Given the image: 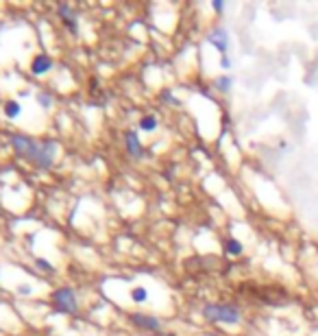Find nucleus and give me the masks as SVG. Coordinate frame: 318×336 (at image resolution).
Returning <instances> with one entry per match:
<instances>
[{
    "instance_id": "1",
    "label": "nucleus",
    "mask_w": 318,
    "mask_h": 336,
    "mask_svg": "<svg viewBox=\"0 0 318 336\" xmlns=\"http://www.w3.org/2000/svg\"><path fill=\"white\" fill-rule=\"evenodd\" d=\"M11 144L18 155L26 157L28 162H33L37 168L42 171H48V168L55 164V153H57V144L55 142H35L31 137L24 135H13Z\"/></svg>"
},
{
    "instance_id": "2",
    "label": "nucleus",
    "mask_w": 318,
    "mask_h": 336,
    "mask_svg": "<svg viewBox=\"0 0 318 336\" xmlns=\"http://www.w3.org/2000/svg\"><path fill=\"white\" fill-rule=\"evenodd\" d=\"M203 317L209 321H220V323H238L240 310L234 305H222V303H207L203 308Z\"/></svg>"
},
{
    "instance_id": "3",
    "label": "nucleus",
    "mask_w": 318,
    "mask_h": 336,
    "mask_svg": "<svg viewBox=\"0 0 318 336\" xmlns=\"http://www.w3.org/2000/svg\"><path fill=\"white\" fill-rule=\"evenodd\" d=\"M52 303L59 312H66V315H74L79 310V301H76V295L72 288H59L55 295H52Z\"/></svg>"
},
{
    "instance_id": "4",
    "label": "nucleus",
    "mask_w": 318,
    "mask_h": 336,
    "mask_svg": "<svg viewBox=\"0 0 318 336\" xmlns=\"http://www.w3.org/2000/svg\"><path fill=\"white\" fill-rule=\"evenodd\" d=\"M125 140H127V151H129V155L133 157V159H142L144 149H142V142H139L137 133H135V131H127Z\"/></svg>"
},
{
    "instance_id": "5",
    "label": "nucleus",
    "mask_w": 318,
    "mask_h": 336,
    "mask_svg": "<svg viewBox=\"0 0 318 336\" xmlns=\"http://www.w3.org/2000/svg\"><path fill=\"white\" fill-rule=\"evenodd\" d=\"M50 68H52V59L48 55H35V59L31 61V72H33L35 76L46 74Z\"/></svg>"
},
{
    "instance_id": "6",
    "label": "nucleus",
    "mask_w": 318,
    "mask_h": 336,
    "mask_svg": "<svg viewBox=\"0 0 318 336\" xmlns=\"http://www.w3.org/2000/svg\"><path fill=\"white\" fill-rule=\"evenodd\" d=\"M131 321H133L135 325L144 327V330H159V321L155 317H149V315H139V312H135V315H131Z\"/></svg>"
},
{
    "instance_id": "7",
    "label": "nucleus",
    "mask_w": 318,
    "mask_h": 336,
    "mask_svg": "<svg viewBox=\"0 0 318 336\" xmlns=\"http://www.w3.org/2000/svg\"><path fill=\"white\" fill-rule=\"evenodd\" d=\"M209 40V44H214L216 48H218L220 52H222V57L227 55V46H229V37H227V33H224V31L220 29V31H214L212 35L207 37Z\"/></svg>"
},
{
    "instance_id": "8",
    "label": "nucleus",
    "mask_w": 318,
    "mask_h": 336,
    "mask_svg": "<svg viewBox=\"0 0 318 336\" xmlns=\"http://www.w3.org/2000/svg\"><path fill=\"white\" fill-rule=\"evenodd\" d=\"M59 15H61V20H64V24H68V29L72 31V33H76L79 31V26H76V22H74V15H72V9H70L68 5H59Z\"/></svg>"
},
{
    "instance_id": "9",
    "label": "nucleus",
    "mask_w": 318,
    "mask_h": 336,
    "mask_svg": "<svg viewBox=\"0 0 318 336\" xmlns=\"http://www.w3.org/2000/svg\"><path fill=\"white\" fill-rule=\"evenodd\" d=\"M224 249H227V254H229V256H242V254H244L242 242L236 240V238H229L227 244H224Z\"/></svg>"
},
{
    "instance_id": "10",
    "label": "nucleus",
    "mask_w": 318,
    "mask_h": 336,
    "mask_svg": "<svg viewBox=\"0 0 318 336\" xmlns=\"http://www.w3.org/2000/svg\"><path fill=\"white\" fill-rule=\"evenodd\" d=\"M20 111H22V107H20L18 101H9V103L5 105V116L7 118H18Z\"/></svg>"
},
{
    "instance_id": "11",
    "label": "nucleus",
    "mask_w": 318,
    "mask_h": 336,
    "mask_svg": "<svg viewBox=\"0 0 318 336\" xmlns=\"http://www.w3.org/2000/svg\"><path fill=\"white\" fill-rule=\"evenodd\" d=\"M131 299H133L135 303H144L146 299H149V290L142 288V286H135L133 290H131Z\"/></svg>"
},
{
    "instance_id": "12",
    "label": "nucleus",
    "mask_w": 318,
    "mask_h": 336,
    "mask_svg": "<svg viewBox=\"0 0 318 336\" xmlns=\"http://www.w3.org/2000/svg\"><path fill=\"white\" fill-rule=\"evenodd\" d=\"M139 129H142V131H155V129H157V118L155 116H144L142 120H139Z\"/></svg>"
},
{
    "instance_id": "13",
    "label": "nucleus",
    "mask_w": 318,
    "mask_h": 336,
    "mask_svg": "<svg viewBox=\"0 0 318 336\" xmlns=\"http://www.w3.org/2000/svg\"><path fill=\"white\" fill-rule=\"evenodd\" d=\"M231 76H220V79H216V88H218L220 92H229L231 90Z\"/></svg>"
},
{
    "instance_id": "14",
    "label": "nucleus",
    "mask_w": 318,
    "mask_h": 336,
    "mask_svg": "<svg viewBox=\"0 0 318 336\" xmlns=\"http://www.w3.org/2000/svg\"><path fill=\"white\" fill-rule=\"evenodd\" d=\"M37 103H40V107H44V109H48L52 105V96L46 94V92H40V94H37Z\"/></svg>"
},
{
    "instance_id": "15",
    "label": "nucleus",
    "mask_w": 318,
    "mask_h": 336,
    "mask_svg": "<svg viewBox=\"0 0 318 336\" xmlns=\"http://www.w3.org/2000/svg\"><path fill=\"white\" fill-rule=\"evenodd\" d=\"M35 264H37V269H40V271H48V273L55 271V269H52V264L48 262V260H44V258H40Z\"/></svg>"
},
{
    "instance_id": "16",
    "label": "nucleus",
    "mask_w": 318,
    "mask_h": 336,
    "mask_svg": "<svg viewBox=\"0 0 318 336\" xmlns=\"http://www.w3.org/2000/svg\"><path fill=\"white\" fill-rule=\"evenodd\" d=\"M212 7H214V9L218 11V13H220V11L224 9V3H222V0H214V3H212Z\"/></svg>"
},
{
    "instance_id": "17",
    "label": "nucleus",
    "mask_w": 318,
    "mask_h": 336,
    "mask_svg": "<svg viewBox=\"0 0 318 336\" xmlns=\"http://www.w3.org/2000/svg\"><path fill=\"white\" fill-rule=\"evenodd\" d=\"M18 290H20V293H22V295H28V293H31V286H26V284H22V286H20Z\"/></svg>"
}]
</instances>
